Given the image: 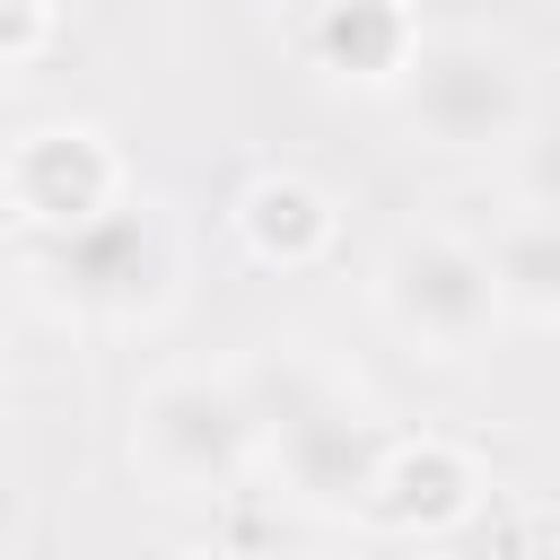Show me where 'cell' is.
Returning <instances> with one entry per match:
<instances>
[{"instance_id":"obj_1","label":"cell","mask_w":560,"mask_h":560,"mask_svg":"<svg viewBox=\"0 0 560 560\" xmlns=\"http://www.w3.org/2000/svg\"><path fill=\"white\" fill-rule=\"evenodd\" d=\"M245 402H254V420H262V438H271V455H280V472H289V490L306 508H324V516L332 508H368V481H376L394 438L324 368L280 350V359H262L245 376Z\"/></svg>"},{"instance_id":"obj_2","label":"cell","mask_w":560,"mask_h":560,"mask_svg":"<svg viewBox=\"0 0 560 560\" xmlns=\"http://www.w3.org/2000/svg\"><path fill=\"white\" fill-rule=\"evenodd\" d=\"M175 262L184 254H175V228L158 201H105L96 219L26 245L35 289L70 315H149L175 298Z\"/></svg>"},{"instance_id":"obj_3","label":"cell","mask_w":560,"mask_h":560,"mask_svg":"<svg viewBox=\"0 0 560 560\" xmlns=\"http://www.w3.org/2000/svg\"><path fill=\"white\" fill-rule=\"evenodd\" d=\"M394 88H402L411 122L446 149H481V140H508L525 122V70L490 35H420V52Z\"/></svg>"},{"instance_id":"obj_4","label":"cell","mask_w":560,"mask_h":560,"mask_svg":"<svg viewBox=\"0 0 560 560\" xmlns=\"http://www.w3.org/2000/svg\"><path fill=\"white\" fill-rule=\"evenodd\" d=\"M131 446L149 455V472L201 490V481H236L254 464L262 420L236 376H158L131 411Z\"/></svg>"},{"instance_id":"obj_5","label":"cell","mask_w":560,"mask_h":560,"mask_svg":"<svg viewBox=\"0 0 560 560\" xmlns=\"http://www.w3.org/2000/svg\"><path fill=\"white\" fill-rule=\"evenodd\" d=\"M376 298H385L394 332H411V341H429V350H446V359L472 350V341L490 332V315H499V289H490L481 245H464V236H446V228L394 236V254H385V271H376Z\"/></svg>"},{"instance_id":"obj_6","label":"cell","mask_w":560,"mask_h":560,"mask_svg":"<svg viewBox=\"0 0 560 560\" xmlns=\"http://www.w3.org/2000/svg\"><path fill=\"white\" fill-rule=\"evenodd\" d=\"M9 201L26 210L35 236H61V228L96 219L105 201H122V166L88 122H52L9 158Z\"/></svg>"},{"instance_id":"obj_7","label":"cell","mask_w":560,"mask_h":560,"mask_svg":"<svg viewBox=\"0 0 560 560\" xmlns=\"http://www.w3.org/2000/svg\"><path fill=\"white\" fill-rule=\"evenodd\" d=\"M472 464L446 446V438H420V446H385L376 481H368V516L385 534H429V525H455L472 508Z\"/></svg>"},{"instance_id":"obj_8","label":"cell","mask_w":560,"mask_h":560,"mask_svg":"<svg viewBox=\"0 0 560 560\" xmlns=\"http://www.w3.org/2000/svg\"><path fill=\"white\" fill-rule=\"evenodd\" d=\"M306 52L332 70V79H368V88H394L420 52V26L402 0H324L315 26H306Z\"/></svg>"},{"instance_id":"obj_9","label":"cell","mask_w":560,"mask_h":560,"mask_svg":"<svg viewBox=\"0 0 560 560\" xmlns=\"http://www.w3.org/2000/svg\"><path fill=\"white\" fill-rule=\"evenodd\" d=\"M490 289H499V306H516V315H534V324H560V219H516L490 254Z\"/></svg>"},{"instance_id":"obj_10","label":"cell","mask_w":560,"mask_h":560,"mask_svg":"<svg viewBox=\"0 0 560 560\" xmlns=\"http://www.w3.org/2000/svg\"><path fill=\"white\" fill-rule=\"evenodd\" d=\"M245 236H254L262 262H306L332 236V210H324V192L306 175H262L245 192Z\"/></svg>"},{"instance_id":"obj_11","label":"cell","mask_w":560,"mask_h":560,"mask_svg":"<svg viewBox=\"0 0 560 560\" xmlns=\"http://www.w3.org/2000/svg\"><path fill=\"white\" fill-rule=\"evenodd\" d=\"M525 192L542 219H560V114L534 122V140H525Z\"/></svg>"},{"instance_id":"obj_12","label":"cell","mask_w":560,"mask_h":560,"mask_svg":"<svg viewBox=\"0 0 560 560\" xmlns=\"http://www.w3.org/2000/svg\"><path fill=\"white\" fill-rule=\"evenodd\" d=\"M44 35V0H0V61H18Z\"/></svg>"},{"instance_id":"obj_13","label":"cell","mask_w":560,"mask_h":560,"mask_svg":"<svg viewBox=\"0 0 560 560\" xmlns=\"http://www.w3.org/2000/svg\"><path fill=\"white\" fill-rule=\"evenodd\" d=\"M368 560H420V551H411V542H376Z\"/></svg>"},{"instance_id":"obj_14","label":"cell","mask_w":560,"mask_h":560,"mask_svg":"<svg viewBox=\"0 0 560 560\" xmlns=\"http://www.w3.org/2000/svg\"><path fill=\"white\" fill-rule=\"evenodd\" d=\"M0 560H9V551H0Z\"/></svg>"}]
</instances>
